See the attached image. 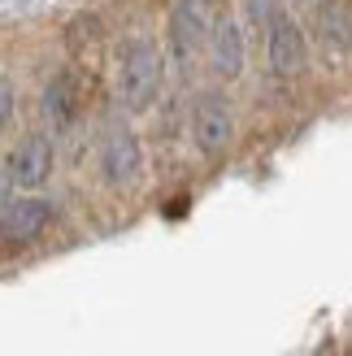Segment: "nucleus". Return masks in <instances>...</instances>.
I'll use <instances>...</instances> for the list:
<instances>
[{
    "instance_id": "7ed1b4c3",
    "label": "nucleus",
    "mask_w": 352,
    "mask_h": 356,
    "mask_svg": "<svg viewBox=\"0 0 352 356\" xmlns=\"http://www.w3.org/2000/svg\"><path fill=\"white\" fill-rule=\"evenodd\" d=\"M100 174H104L109 187L139 183V174H144V148H139L135 131L118 127V131L104 135V144H100Z\"/></svg>"
},
{
    "instance_id": "6e6552de",
    "label": "nucleus",
    "mask_w": 352,
    "mask_h": 356,
    "mask_svg": "<svg viewBox=\"0 0 352 356\" xmlns=\"http://www.w3.org/2000/svg\"><path fill=\"white\" fill-rule=\"evenodd\" d=\"M209 61H214V74H222V79H235L243 70V44H239V26L235 22H218L214 26Z\"/></svg>"
},
{
    "instance_id": "0eeeda50",
    "label": "nucleus",
    "mask_w": 352,
    "mask_h": 356,
    "mask_svg": "<svg viewBox=\"0 0 352 356\" xmlns=\"http://www.w3.org/2000/svg\"><path fill=\"white\" fill-rule=\"evenodd\" d=\"M44 118L52 122L57 131H65L70 122L79 118V83H74V74H52L48 83H44Z\"/></svg>"
},
{
    "instance_id": "20e7f679",
    "label": "nucleus",
    "mask_w": 352,
    "mask_h": 356,
    "mask_svg": "<svg viewBox=\"0 0 352 356\" xmlns=\"http://www.w3.org/2000/svg\"><path fill=\"white\" fill-rule=\"evenodd\" d=\"M48 226H52V204L40 200V195H22V200H9L0 209V239L9 248L35 243Z\"/></svg>"
},
{
    "instance_id": "39448f33",
    "label": "nucleus",
    "mask_w": 352,
    "mask_h": 356,
    "mask_svg": "<svg viewBox=\"0 0 352 356\" xmlns=\"http://www.w3.org/2000/svg\"><path fill=\"white\" fill-rule=\"evenodd\" d=\"M5 170H9V178H13V187H22V191L44 187L48 174H52V139H48V135H26L22 144L9 152Z\"/></svg>"
},
{
    "instance_id": "9b49d317",
    "label": "nucleus",
    "mask_w": 352,
    "mask_h": 356,
    "mask_svg": "<svg viewBox=\"0 0 352 356\" xmlns=\"http://www.w3.org/2000/svg\"><path fill=\"white\" fill-rule=\"evenodd\" d=\"M9 187H13V178H9V170H0V209L9 204Z\"/></svg>"
},
{
    "instance_id": "9d476101",
    "label": "nucleus",
    "mask_w": 352,
    "mask_h": 356,
    "mask_svg": "<svg viewBox=\"0 0 352 356\" xmlns=\"http://www.w3.org/2000/svg\"><path fill=\"white\" fill-rule=\"evenodd\" d=\"M13 109H17V92H13L9 79H0V131L13 122Z\"/></svg>"
},
{
    "instance_id": "1a4fd4ad",
    "label": "nucleus",
    "mask_w": 352,
    "mask_h": 356,
    "mask_svg": "<svg viewBox=\"0 0 352 356\" xmlns=\"http://www.w3.org/2000/svg\"><path fill=\"white\" fill-rule=\"evenodd\" d=\"M301 35H296V26H274L270 31V61H274V70H278V74H291V70H301Z\"/></svg>"
},
{
    "instance_id": "f257e3e1",
    "label": "nucleus",
    "mask_w": 352,
    "mask_h": 356,
    "mask_svg": "<svg viewBox=\"0 0 352 356\" xmlns=\"http://www.w3.org/2000/svg\"><path fill=\"white\" fill-rule=\"evenodd\" d=\"M161 96V48L152 40H127L118 48V100L127 113H144Z\"/></svg>"
},
{
    "instance_id": "f03ea898",
    "label": "nucleus",
    "mask_w": 352,
    "mask_h": 356,
    "mask_svg": "<svg viewBox=\"0 0 352 356\" xmlns=\"http://www.w3.org/2000/svg\"><path fill=\"white\" fill-rule=\"evenodd\" d=\"M231 135H235V113H231V104H226V96L205 92L196 100V109H191V139H196V148L205 156H218L231 144Z\"/></svg>"
},
{
    "instance_id": "423d86ee",
    "label": "nucleus",
    "mask_w": 352,
    "mask_h": 356,
    "mask_svg": "<svg viewBox=\"0 0 352 356\" xmlns=\"http://www.w3.org/2000/svg\"><path fill=\"white\" fill-rule=\"evenodd\" d=\"M166 40H170V57L179 65L191 61V52H200V44H205V0H179L170 9Z\"/></svg>"
}]
</instances>
